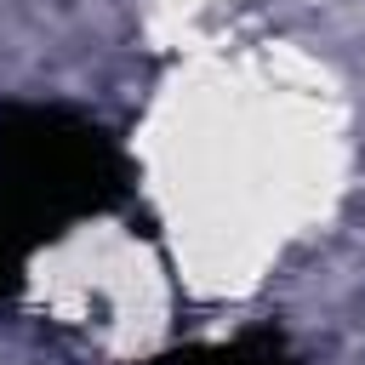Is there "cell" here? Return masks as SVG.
I'll return each instance as SVG.
<instances>
[{"mask_svg": "<svg viewBox=\"0 0 365 365\" xmlns=\"http://www.w3.org/2000/svg\"><path fill=\"white\" fill-rule=\"evenodd\" d=\"M131 165L108 125L68 103H0V297L63 228L114 211Z\"/></svg>", "mask_w": 365, "mask_h": 365, "instance_id": "1", "label": "cell"}, {"mask_svg": "<svg viewBox=\"0 0 365 365\" xmlns=\"http://www.w3.org/2000/svg\"><path fill=\"white\" fill-rule=\"evenodd\" d=\"M148 365H297L291 348L274 336V331H251L240 342H217V348H182V354H165V359H148Z\"/></svg>", "mask_w": 365, "mask_h": 365, "instance_id": "2", "label": "cell"}]
</instances>
